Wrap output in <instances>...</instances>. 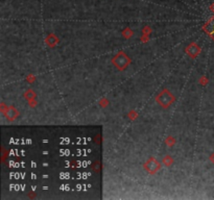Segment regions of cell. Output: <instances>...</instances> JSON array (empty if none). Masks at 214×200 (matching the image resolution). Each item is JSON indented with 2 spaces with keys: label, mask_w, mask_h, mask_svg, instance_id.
Listing matches in <instances>:
<instances>
[{
  "label": "cell",
  "mask_w": 214,
  "mask_h": 200,
  "mask_svg": "<svg viewBox=\"0 0 214 200\" xmlns=\"http://www.w3.org/2000/svg\"><path fill=\"white\" fill-rule=\"evenodd\" d=\"M114 63H115V65L117 66L118 68L122 69V68H124L127 65V63H129V60H127V58L123 55V54H120V55H118L117 58L114 60Z\"/></svg>",
  "instance_id": "cell-1"
},
{
  "label": "cell",
  "mask_w": 214,
  "mask_h": 200,
  "mask_svg": "<svg viewBox=\"0 0 214 200\" xmlns=\"http://www.w3.org/2000/svg\"><path fill=\"white\" fill-rule=\"evenodd\" d=\"M205 30H206V33L214 40V16L209 20L208 23L206 24V26H205Z\"/></svg>",
  "instance_id": "cell-2"
}]
</instances>
